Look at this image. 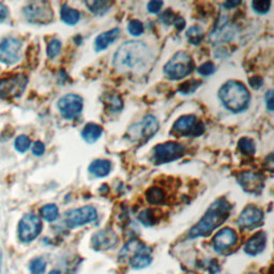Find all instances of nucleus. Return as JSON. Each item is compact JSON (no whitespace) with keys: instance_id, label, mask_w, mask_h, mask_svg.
Returning a JSON list of instances; mask_svg holds the SVG:
<instances>
[{"instance_id":"f257e3e1","label":"nucleus","mask_w":274,"mask_h":274,"mask_svg":"<svg viewBox=\"0 0 274 274\" xmlns=\"http://www.w3.org/2000/svg\"><path fill=\"white\" fill-rule=\"evenodd\" d=\"M151 59L152 54L145 43L129 41L117 49L113 66L120 73H137L146 69Z\"/></svg>"},{"instance_id":"f03ea898","label":"nucleus","mask_w":274,"mask_h":274,"mask_svg":"<svg viewBox=\"0 0 274 274\" xmlns=\"http://www.w3.org/2000/svg\"><path fill=\"white\" fill-rule=\"evenodd\" d=\"M230 211L231 205L225 198L218 199L207 210L206 215L202 217V219L190 230L189 237L197 238L210 235L213 230L227 220Z\"/></svg>"},{"instance_id":"7ed1b4c3","label":"nucleus","mask_w":274,"mask_h":274,"mask_svg":"<svg viewBox=\"0 0 274 274\" xmlns=\"http://www.w3.org/2000/svg\"><path fill=\"white\" fill-rule=\"evenodd\" d=\"M220 99L224 106L233 113L245 110L250 103V94L247 87L236 80H229L220 89Z\"/></svg>"},{"instance_id":"20e7f679","label":"nucleus","mask_w":274,"mask_h":274,"mask_svg":"<svg viewBox=\"0 0 274 274\" xmlns=\"http://www.w3.org/2000/svg\"><path fill=\"white\" fill-rule=\"evenodd\" d=\"M193 69L194 63L192 57L186 52H178L165 65L164 73L170 79L179 80L191 74Z\"/></svg>"},{"instance_id":"39448f33","label":"nucleus","mask_w":274,"mask_h":274,"mask_svg":"<svg viewBox=\"0 0 274 274\" xmlns=\"http://www.w3.org/2000/svg\"><path fill=\"white\" fill-rule=\"evenodd\" d=\"M185 152V147L175 141L160 144L152 149V161L156 164H166L181 158Z\"/></svg>"},{"instance_id":"423d86ee","label":"nucleus","mask_w":274,"mask_h":274,"mask_svg":"<svg viewBox=\"0 0 274 274\" xmlns=\"http://www.w3.org/2000/svg\"><path fill=\"white\" fill-rule=\"evenodd\" d=\"M27 21L34 24H48L53 21L52 8L45 2H35L26 6L23 10Z\"/></svg>"},{"instance_id":"0eeeda50","label":"nucleus","mask_w":274,"mask_h":274,"mask_svg":"<svg viewBox=\"0 0 274 274\" xmlns=\"http://www.w3.org/2000/svg\"><path fill=\"white\" fill-rule=\"evenodd\" d=\"M28 79L24 74H16L11 77L0 79V97L14 99L21 97L27 86Z\"/></svg>"},{"instance_id":"6e6552de","label":"nucleus","mask_w":274,"mask_h":274,"mask_svg":"<svg viewBox=\"0 0 274 274\" xmlns=\"http://www.w3.org/2000/svg\"><path fill=\"white\" fill-rule=\"evenodd\" d=\"M60 114L67 120H73L82 113L84 107V101L82 97L74 94L66 95L60 98L57 103Z\"/></svg>"},{"instance_id":"1a4fd4ad","label":"nucleus","mask_w":274,"mask_h":274,"mask_svg":"<svg viewBox=\"0 0 274 274\" xmlns=\"http://www.w3.org/2000/svg\"><path fill=\"white\" fill-rule=\"evenodd\" d=\"M98 219V212L95 207L86 206L78 209L69 210L66 216L65 221L69 227H79L85 224H88L90 222L97 221Z\"/></svg>"},{"instance_id":"9d476101","label":"nucleus","mask_w":274,"mask_h":274,"mask_svg":"<svg viewBox=\"0 0 274 274\" xmlns=\"http://www.w3.org/2000/svg\"><path fill=\"white\" fill-rule=\"evenodd\" d=\"M159 131V121L155 116L148 115L139 125L130 128V137L133 140H149Z\"/></svg>"},{"instance_id":"9b49d317","label":"nucleus","mask_w":274,"mask_h":274,"mask_svg":"<svg viewBox=\"0 0 274 274\" xmlns=\"http://www.w3.org/2000/svg\"><path fill=\"white\" fill-rule=\"evenodd\" d=\"M172 130L177 134L182 136H199L204 133V125L199 123L198 119L193 115H186L180 117L172 127Z\"/></svg>"},{"instance_id":"f8f14e48","label":"nucleus","mask_w":274,"mask_h":274,"mask_svg":"<svg viewBox=\"0 0 274 274\" xmlns=\"http://www.w3.org/2000/svg\"><path fill=\"white\" fill-rule=\"evenodd\" d=\"M42 230V223L35 215H26L18 225V237L23 242H32Z\"/></svg>"},{"instance_id":"ddd939ff","label":"nucleus","mask_w":274,"mask_h":274,"mask_svg":"<svg viewBox=\"0 0 274 274\" xmlns=\"http://www.w3.org/2000/svg\"><path fill=\"white\" fill-rule=\"evenodd\" d=\"M22 43L15 38H7L0 43V63L13 65L21 57Z\"/></svg>"},{"instance_id":"4468645a","label":"nucleus","mask_w":274,"mask_h":274,"mask_svg":"<svg viewBox=\"0 0 274 274\" xmlns=\"http://www.w3.org/2000/svg\"><path fill=\"white\" fill-rule=\"evenodd\" d=\"M233 38H235V28L227 18H221L209 36L210 42L213 45L228 43L232 41Z\"/></svg>"},{"instance_id":"2eb2a0df","label":"nucleus","mask_w":274,"mask_h":274,"mask_svg":"<svg viewBox=\"0 0 274 274\" xmlns=\"http://www.w3.org/2000/svg\"><path fill=\"white\" fill-rule=\"evenodd\" d=\"M263 221V212L258 207L250 205L241 212L239 217V226L243 229H253L259 225Z\"/></svg>"},{"instance_id":"dca6fc26","label":"nucleus","mask_w":274,"mask_h":274,"mask_svg":"<svg viewBox=\"0 0 274 274\" xmlns=\"http://www.w3.org/2000/svg\"><path fill=\"white\" fill-rule=\"evenodd\" d=\"M238 237L235 230L225 227L221 229L213 238V247L216 251L223 253L227 250H230L237 243Z\"/></svg>"},{"instance_id":"f3484780","label":"nucleus","mask_w":274,"mask_h":274,"mask_svg":"<svg viewBox=\"0 0 274 274\" xmlns=\"http://www.w3.org/2000/svg\"><path fill=\"white\" fill-rule=\"evenodd\" d=\"M239 185L243 188V190L249 193H257L261 192L263 189V179L259 174L253 171H243L238 177Z\"/></svg>"},{"instance_id":"a211bd4d","label":"nucleus","mask_w":274,"mask_h":274,"mask_svg":"<svg viewBox=\"0 0 274 274\" xmlns=\"http://www.w3.org/2000/svg\"><path fill=\"white\" fill-rule=\"evenodd\" d=\"M117 242V235L113 230H101L93 238V246L97 251L109 250L114 248Z\"/></svg>"},{"instance_id":"6ab92c4d","label":"nucleus","mask_w":274,"mask_h":274,"mask_svg":"<svg viewBox=\"0 0 274 274\" xmlns=\"http://www.w3.org/2000/svg\"><path fill=\"white\" fill-rule=\"evenodd\" d=\"M266 243H267V235L266 232L259 231L255 233L250 240L247 242L246 245V253L249 254V255H257V254L261 253L266 248Z\"/></svg>"},{"instance_id":"aec40b11","label":"nucleus","mask_w":274,"mask_h":274,"mask_svg":"<svg viewBox=\"0 0 274 274\" xmlns=\"http://www.w3.org/2000/svg\"><path fill=\"white\" fill-rule=\"evenodd\" d=\"M120 35V30L118 28H114L108 32H105L97 37L95 45L97 52H101V50L106 49L110 44H113L116 40L118 39Z\"/></svg>"},{"instance_id":"412c9836","label":"nucleus","mask_w":274,"mask_h":274,"mask_svg":"<svg viewBox=\"0 0 274 274\" xmlns=\"http://www.w3.org/2000/svg\"><path fill=\"white\" fill-rule=\"evenodd\" d=\"M152 261L151 250L148 247H144L140 251H138L135 255L130 258V265L134 269H143L149 266Z\"/></svg>"},{"instance_id":"4be33fe9","label":"nucleus","mask_w":274,"mask_h":274,"mask_svg":"<svg viewBox=\"0 0 274 274\" xmlns=\"http://www.w3.org/2000/svg\"><path fill=\"white\" fill-rule=\"evenodd\" d=\"M88 170L96 177H106L111 170V163L108 160H96L89 165Z\"/></svg>"},{"instance_id":"5701e85b","label":"nucleus","mask_w":274,"mask_h":274,"mask_svg":"<svg viewBox=\"0 0 274 274\" xmlns=\"http://www.w3.org/2000/svg\"><path fill=\"white\" fill-rule=\"evenodd\" d=\"M103 133V129L97 124H87L82 131V137L88 144H94L101 137Z\"/></svg>"},{"instance_id":"b1692460","label":"nucleus","mask_w":274,"mask_h":274,"mask_svg":"<svg viewBox=\"0 0 274 274\" xmlns=\"http://www.w3.org/2000/svg\"><path fill=\"white\" fill-rule=\"evenodd\" d=\"M60 16H62V19L67 25L73 26L79 22L80 13L77 10L70 8L67 5H64L62 10H60Z\"/></svg>"},{"instance_id":"393cba45","label":"nucleus","mask_w":274,"mask_h":274,"mask_svg":"<svg viewBox=\"0 0 274 274\" xmlns=\"http://www.w3.org/2000/svg\"><path fill=\"white\" fill-rule=\"evenodd\" d=\"M146 198L151 205H161L163 204V201L165 199V194L163 190H161L159 188H150L146 192Z\"/></svg>"},{"instance_id":"a878e982","label":"nucleus","mask_w":274,"mask_h":274,"mask_svg":"<svg viewBox=\"0 0 274 274\" xmlns=\"http://www.w3.org/2000/svg\"><path fill=\"white\" fill-rule=\"evenodd\" d=\"M204 37H205L204 30H202L198 26H192L189 28V30L187 32L188 41H189V43H191L193 45L200 44L202 40H204Z\"/></svg>"},{"instance_id":"bb28decb","label":"nucleus","mask_w":274,"mask_h":274,"mask_svg":"<svg viewBox=\"0 0 274 274\" xmlns=\"http://www.w3.org/2000/svg\"><path fill=\"white\" fill-rule=\"evenodd\" d=\"M238 149L243 156H253L255 155L256 146L253 139L249 137H242L238 141Z\"/></svg>"},{"instance_id":"cd10ccee","label":"nucleus","mask_w":274,"mask_h":274,"mask_svg":"<svg viewBox=\"0 0 274 274\" xmlns=\"http://www.w3.org/2000/svg\"><path fill=\"white\" fill-rule=\"evenodd\" d=\"M85 5L91 12L97 15H103L109 10V3L106 2H86Z\"/></svg>"},{"instance_id":"c85d7f7f","label":"nucleus","mask_w":274,"mask_h":274,"mask_svg":"<svg viewBox=\"0 0 274 274\" xmlns=\"http://www.w3.org/2000/svg\"><path fill=\"white\" fill-rule=\"evenodd\" d=\"M42 218L47 222H54L58 219L59 211L56 205H46L40 209Z\"/></svg>"},{"instance_id":"c756f323","label":"nucleus","mask_w":274,"mask_h":274,"mask_svg":"<svg viewBox=\"0 0 274 274\" xmlns=\"http://www.w3.org/2000/svg\"><path fill=\"white\" fill-rule=\"evenodd\" d=\"M138 220L140 221V223H143L145 226L155 225L158 221L157 216L155 215V211L150 210V209H147V210H144L143 212H140L139 216H138Z\"/></svg>"},{"instance_id":"7c9ffc66","label":"nucleus","mask_w":274,"mask_h":274,"mask_svg":"<svg viewBox=\"0 0 274 274\" xmlns=\"http://www.w3.org/2000/svg\"><path fill=\"white\" fill-rule=\"evenodd\" d=\"M201 85V82L200 80H196V79H191V80H188V82L184 83L180 88H179V93L185 95V96H188V95H191L193 93H195V90Z\"/></svg>"},{"instance_id":"2f4dec72","label":"nucleus","mask_w":274,"mask_h":274,"mask_svg":"<svg viewBox=\"0 0 274 274\" xmlns=\"http://www.w3.org/2000/svg\"><path fill=\"white\" fill-rule=\"evenodd\" d=\"M30 139L28 136L26 135H19L16 139H15V143H14V147L15 149L21 152V154H24V152H26L29 148H30Z\"/></svg>"},{"instance_id":"473e14b6","label":"nucleus","mask_w":274,"mask_h":274,"mask_svg":"<svg viewBox=\"0 0 274 274\" xmlns=\"http://www.w3.org/2000/svg\"><path fill=\"white\" fill-rule=\"evenodd\" d=\"M128 30H129V33L132 35V36H134V37H139L144 34V25L141 22L137 21V19H133V21H131L128 25Z\"/></svg>"},{"instance_id":"72a5a7b5","label":"nucleus","mask_w":274,"mask_h":274,"mask_svg":"<svg viewBox=\"0 0 274 274\" xmlns=\"http://www.w3.org/2000/svg\"><path fill=\"white\" fill-rule=\"evenodd\" d=\"M46 268V262L43 258H36L30 262V271L33 274H43Z\"/></svg>"},{"instance_id":"f704fd0d","label":"nucleus","mask_w":274,"mask_h":274,"mask_svg":"<svg viewBox=\"0 0 274 274\" xmlns=\"http://www.w3.org/2000/svg\"><path fill=\"white\" fill-rule=\"evenodd\" d=\"M62 42L59 40H52L47 45V56L49 58H55L59 55L60 50H62Z\"/></svg>"},{"instance_id":"c9c22d12","label":"nucleus","mask_w":274,"mask_h":274,"mask_svg":"<svg viewBox=\"0 0 274 274\" xmlns=\"http://www.w3.org/2000/svg\"><path fill=\"white\" fill-rule=\"evenodd\" d=\"M252 7H253L254 11H255V12H257L259 14H265L270 10L271 2H269V0H260V2H253Z\"/></svg>"},{"instance_id":"e433bc0d","label":"nucleus","mask_w":274,"mask_h":274,"mask_svg":"<svg viewBox=\"0 0 274 274\" xmlns=\"http://www.w3.org/2000/svg\"><path fill=\"white\" fill-rule=\"evenodd\" d=\"M106 104L111 111L117 113V111H119L121 108H123V100H121V98L118 96H113V97H109Z\"/></svg>"},{"instance_id":"4c0bfd02","label":"nucleus","mask_w":274,"mask_h":274,"mask_svg":"<svg viewBox=\"0 0 274 274\" xmlns=\"http://www.w3.org/2000/svg\"><path fill=\"white\" fill-rule=\"evenodd\" d=\"M197 71H198V73L202 76H209L216 72V66L212 63H206V64H202L198 68Z\"/></svg>"},{"instance_id":"58836bf2","label":"nucleus","mask_w":274,"mask_h":274,"mask_svg":"<svg viewBox=\"0 0 274 274\" xmlns=\"http://www.w3.org/2000/svg\"><path fill=\"white\" fill-rule=\"evenodd\" d=\"M163 6H164L163 2H157V0H152V2H150L148 4L147 10L152 14H157L161 11V9Z\"/></svg>"},{"instance_id":"ea45409f","label":"nucleus","mask_w":274,"mask_h":274,"mask_svg":"<svg viewBox=\"0 0 274 274\" xmlns=\"http://www.w3.org/2000/svg\"><path fill=\"white\" fill-rule=\"evenodd\" d=\"M175 15L174 13H172L171 11H169V10H167V11H165L163 14L161 15L160 19L162 23H164L165 25H170V24H174V21H175Z\"/></svg>"},{"instance_id":"a19ab883","label":"nucleus","mask_w":274,"mask_h":274,"mask_svg":"<svg viewBox=\"0 0 274 274\" xmlns=\"http://www.w3.org/2000/svg\"><path fill=\"white\" fill-rule=\"evenodd\" d=\"M45 151V146L42 141H36L33 146V154L37 157H41Z\"/></svg>"},{"instance_id":"79ce46f5","label":"nucleus","mask_w":274,"mask_h":274,"mask_svg":"<svg viewBox=\"0 0 274 274\" xmlns=\"http://www.w3.org/2000/svg\"><path fill=\"white\" fill-rule=\"evenodd\" d=\"M249 84L253 89H259L263 84V80L259 76H253L249 79Z\"/></svg>"},{"instance_id":"37998d69","label":"nucleus","mask_w":274,"mask_h":274,"mask_svg":"<svg viewBox=\"0 0 274 274\" xmlns=\"http://www.w3.org/2000/svg\"><path fill=\"white\" fill-rule=\"evenodd\" d=\"M265 102L270 111H273V90H269L265 97Z\"/></svg>"},{"instance_id":"c03bdc74","label":"nucleus","mask_w":274,"mask_h":274,"mask_svg":"<svg viewBox=\"0 0 274 274\" xmlns=\"http://www.w3.org/2000/svg\"><path fill=\"white\" fill-rule=\"evenodd\" d=\"M174 25L176 26V28L178 30H180V32H181V30H184V28L186 26V22L182 17H176L175 21H174Z\"/></svg>"},{"instance_id":"a18cd8bd","label":"nucleus","mask_w":274,"mask_h":274,"mask_svg":"<svg viewBox=\"0 0 274 274\" xmlns=\"http://www.w3.org/2000/svg\"><path fill=\"white\" fill-rule=\"evenodd\" d=\"M8 14H9L8 8L4 4H0V22L5 21V19L8 16Z\"/></svg>"},{"instance_id":"49530a36","label":"nucleus","mask_w":274,"mask_h":274,"mask_svg":"<svg viewBox=\"0 0 274 274\" xmlns=\"http://www.w3.org/2000/svg\"><path fill=\"white\" fill-rule=\"evenodd\" d=\"M240 5H241V2H226L224 5H223V7L226 8V9H232V8H236Z\"/></svg>"},{"instance_id":"de8ad7c7","label":"nucleus","mask_w":274,"mask_h":274,"mask_svg":"<svg viewBox=\"0 0 274 274\" xmlns=\"http://www.w3.org/2000/svg\"><path fill=\"white\" fill-rule=\"evenodd\" d=\"M48 274H60V273H59V271H57V270H53V271H50Z\"/></svg>"},{"instance_id":"09e8293b","label":"nucleus","mask_w":274,"mask_h":274,"mask_svg":"<svg viewBox=\"0 0 274 274\" xmlns=\"http://www.w3.org/2000/svg\"><path fill=\"white\" fill-rule=\"evenodd\" d=\"M2 260H3V258H2V252H0V269H2Z\"/></svg>"}]
</instances>
